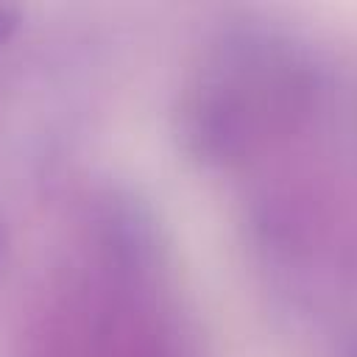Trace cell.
Returning <instances> with one entry per match:
<instances>
[{
    "mask_svg": "<svg viewBox=\"0 0 357 357\" xmlns=\"http://www.w3.org/2000/svg\"><path fill=\"white\" fill-rule=\"evenodd\" d=\"M17 25V11L11 6H0V39H6Z\"/></svg>",
    "mask_w": 357,
    "mask_h": 357,
    "instance_id": "6da1fadb",
    "label": "cell"
}]
</instances>
